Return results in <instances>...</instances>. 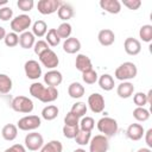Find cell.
<instances>
[{"instance_id": "obj_1", "label": "cell", "mask_w": 152, "mask_h": 152, "mask_svg": "<svg viewBox=\"0 0 152 152\" xmlns=\"http://www.w3.org/2000/svg\"><path fill=\"white\" fill-rule=\"evenodd\" d=\"M138 74V69H137V65L132 62H125L122 64H120L116 69H115V72H114V76L119 80V81H122V82H126L128 80H132L137 76Z\"/></svg>"}, {"instance_id": "obj_2", "label": "cell", "mask_w": 152, "mask_h": 152, "mask_svg": "<svg viewBox=\"0 0 152 152\" xmlns=\"http://www.w3.org/2000/svg\"><path fill=\"white\" fill-rule=\"evenodd\" d=\"M97 129L102 133V135L110 138L118 133L119 126H118V122L115 119L109 118V116H104L97 121Z\"/></svg>"}, {"instance_id": "obj_3", "label": "cell", "mask_w": 152, "mask_h": 152, "mask_svg": "<svg viewBox=\"0 0 152 152\" xmlns=\"http://www.w3.org/2000/svg\"><path fill=\"white\" fill-rule=\"evenodd\" d=\"M11 107L14 112L18 113H25L28 114L33 110V102L31 99L26 97V96H17L12 100L11 102Z\"/></svg>"}, {"instance_id": "obj_4", "label": "cell", "mask_w": 152, "mask_h": 152, "mask_svg": "<svg viewBox=\"0 0 152 152\" xmlns=\"http://www.w3.org/2000/svg\"><path fill=\"white\" fill-rule=\"evenodd\" d=\"M42 125V120L38 115H27L21 119H19L17 127L21 131H34L39 128Z\"/></svg>"}, {"instance_id": "obj_5", "label": "cell", "mask_w": 152, "mask_h": 152, "mask_svg": "<svg viewBox=\"0 0 152 152\" xmlns=\"http://www.w3.org/2000/svg\"><path fill=\"white\" fill-rule=\"evenodd\" d=\"M32 19L30 15L27 14H20L18 17H15L14 19H12L11 21V28L13 30L14 33H23L25 32L30 26H31Z\"/></svg>"}, {"instance_id": "obj_6", "label": "cell", "mask_w": 152, "mask_h": 152, "mask_svg": "<svg viewBox=\"0 0 152 152\" xmlns=\"http://www.w3.org/2000/svg\"><path fill=\"white\" fill-rule=\"evenodd\" d=\"M109 148V141L108 138L97 134L93 137L89 141V152H107Z\"/></svg>"}, {"instance_id": "obj_7", "label": "cell", "mask_w": 152, "mask_h": 152, "mask_svg": "<svg viewBox=\"0 0 152 152\" xmlns=\"http://www.w3.org/2000/svg\"><path fill=\"white\" fill-rule=\"evenodd\" d=\"M25 147L30 151H38L39 148L43 147L44 145V139L43 135L40 133L37 132H32V133H27L25 137Z\"/></svg>"}, {"instance_id": "obj_8", "label": "cell", "mask_w": 152, "mask_h": 152, "mask_svg": "<svg viewBox=\"0 0 152 152\" xmlns=\"http://www.w3.org/2000/svg\"><path fill=\"white\" fill-rule=\"evenodd\" d=\"M59 6H61L59 0H39L37 4L38 12L40 14H44V15L52 14V13L57 12Z\"/></svg>"}, {"instance_id": "obj_9", "label": "cell", "mask_w": 152, "mask_h": 152, "mask_svg": "<svg viewBox=\"0 0 152 152\" xmlns=\"http://www.w3.org/2000/svg\"><path fill=\"white\" fill-rule=\"evenodd\" d=\"M38 57H39L40 63H42L45 68L51 69V70H53V69L58 65V63H59V59H58V57H57L56 52H55V51H52L51 49H49V50L44 51V52H43L42 55H39Z\"/></svg>"}, {"instance_id": "obj_10", "label": "cell", "mask_w": 152, "mask_h": 152, "mask_svg": "<svg viewBox=\"0 0 152 152\" xmlns=\"http://www.w3.org/2000/svg\"><path fill=\"white\" fill-rule=\"evenodd\" d=\"M25 75L30 80H38L42 76V66L34 59H30L24 64Z\"/></svg>"}, {"instance_id": "obj_11", "label": "cell", "mask_w": 152, "mask_h": 152, "mask_svg": "<svg viewBox=\"0 0 152 152\" xmlns=\"http://www.w3.org/2000/svg\"><path fill=\"white\" fill-rule=\"evenodd\" d=\"M88 106H89V108L93 113L99 114V113L103 112V109H104V99H103V96L99 93H94V94L89 95Z\"/></svg>"}, {"instance_id": "obj_12", "label": "cell", "mask_w": 152, "mask_h": 152, "mask_svg": "<svg viewBox=\"0 0 152 152\" xmlns=\"http://www.w3.org/2000/svg\"><path fill=\"white\" fill-rule=\"evenodd\" d=\"M124 49H125V51H126L127 55H129V56H137L141 51V44H140V42L138 39L132 38V37H128V38L125 39Z\"/></svg>"}, {"instance_id": "obj_13", "label": "cell", "mask_w": 152, "mask_h": 152, "mask_svg": "<svg viewBox=\"0 0 152 152\" xmlns=\"http://www.w3.org/2000/svg\"><path fill=\"white\" fill-rule=\"evenodd\" d=\"M144 133H145V129H144L142 125H140V124H131L126 131L127 138L133 141L140 140L144 137Z\"/></svg>"}, {"instance_id": "obj_14", "label": "cell", "mask_w": 152, "mask_h": 152, "mask_svg": "<svg viewBox=\"0 0 152 152\" xmlns=\"http://www.w3.org/2000/svg\"><path fill=\"white\" fill-rule=\"evenodd\" d=\"M63 81V76L58 70H49L44 75V82L48 84V87H55L59 86Z\"/></svg>"}, {"instance_id": "obj_15", "label": "cell", "mask_w": 152, "mask_h": 152, "mask_svg": "<svg viewBox=\"0 0 152 152\" xmlns=\"http://www.w3.org/2000/svg\"><path fill=\"white\" fill-rule=\"evenodd\" d=\"M100 7L110 14H118L121 11V2L119 0H101Z\"/></svg>"}, {"instance_id": "obj_16", "label": "cell", "mask_w": 152, "mask_h": 152, "mask_svg": "<svg viewBox=\"0 0 152 152\" xmlns=\"http://www.w3.org/2000/svg\"><path fill=\"white\" fill-rule=\"evenodd\" d=\"M97 39H99V43L102 46H109L115 42V34H114V32L112 30L103 28V30H101L99 32Z\"/></svg>"}, {"instance_id": "obj_17", "label": "cell", "mask_w": 152, "mask_h": 152, "mask_svg": "<svg viewBox=\"0 0 152 152\" xmlns=\"http://www.w3.org/2000/svg\"><path fill=\"white\" fill-rule=\"evenodd\" d=\"M75 66L81 72H86V71L93 69V64H91L90 58L88 56H86V55H82V53H80V55L76 56Z\"/></svg>"}, {"instance_id": "obj_18", "label": "cell", "mask_w": 152, "mask_h": 152, "mask_svg": "<svg viewBox=\"0 0 152 152\" xmlns=\"http://www.w3.org/2000/svg\"><path fill=\"white\" fill-rule=\"evenodd\" d=\"M80 49H81V42L76 37H69L63 43V50L66 53H70V55L76 53L80 51Z\"/></svg>"}, {"instance_id": "obj_19", "label": "cell", "mask_w": 152, "mask_h": 152, "mask_svg": "<svg viewBox=\"0 0 152 152\" xmlns=\"http://www.w3.org/2000/svg\"><path fill=\"white\" fill-rule=\"evenodd\" d=\"M116 93H118V95H119L121 99H128V97H131V96L133 95V93H134V86H133V83H131V82H128V81L121 82V83L118 86V88H116Z\"/></svg>"}, {"instance_id": "obj_20", "label": "cell", "mask_w": 152, "mask_h": 152, "mask_svg": "<svg viewBox=\"0 0 152 152\" xmlns=\"http://www.w3.org/2000/svg\"><path fill=\"white\" fill-rule=\"evenodd\" d=\"M57 14L61 20H64V23H66V20H69L74 17V8L70 4L61 2L59 8L57 10Z\"/></svg>"}, {"instance_id": "obj_21", "label": "cell", "mask_w": 152, "mask_h": 152, "mask_svg": "<svg viewBox=\"0 0 152 152\" xmlns=\"http://www.w3.org/2000/svg\"><path fill=\"white\" fill-rule=\"evenodd\" d=\"M34 36L30 31H25L19 36V45L23 49H31L34 45Z\"/></svg>"}, {"instance_id": "obj_22", "label": "cell", "mask_w": 152, "mask_h": 152, "mask_svg": "<svg viewBox=\"0 0 152 152\" xmlns=\"http://www.w3.org/2000/svg\"><path fill=\"white\" fill-rule=\"evenodd\" d=\"M57 97H58L57 88H55V87H45L39 101H42L44 103H49V102H53L55 100H57Z\"/></svg>"}, {"instance_id": "obj_23", "label": "cell", "mask_w": 152, "mask_h": 152, "mask_svg": "<svg viewBox=\"0 0 152 152\" xmlns=\"http://www.w3.org/2000/svg\"><path fill=\"white\" fill-rule=\"evenodd\" d=\"M1 134H2V138L7 141H13L17 135H18V127L13 124H7L2 127V131H1Z\"/></svg>"}, {"instance_id": "obj_24", "label": "cell", "mask_w": 152, "mask_h": 152, "mask_svg": "<svg viewBox=\"0 0 152 152\" xmlns=\"http://www.w3.org/2000/svg\"><path fill=\"white\" fill-rule=\"evenodd\" d=\"M84 91H86L84 87L81 83H78V82L70 83V86L68 88V94L72 99H80V97H82L84 95Z\"/></svg>"}, {"instance_id": "obj_25", "label": "cell", "mask_w": 152, "mask_h": 152, "mask_svg": "<svg viewBox=\"0 0 152 152\" xmlns=\"http://www.w3.org/2000/svg\"><path fill=\"white\" fill-rule=\"evenodd\" d=\"M58 113H59V109L57 108V106L55 104H49L46 107L43 108L42 110V118L46 121H51L53 119H56L58 116Z\"/></svg>"}, {"instance_id": "obj_26", "label": "cell", "mask_w": 152, "mask_h": 152, "mask_svg": "<svg viewBox=\"0 0 152 152\" xmlns=\"http://www.w3.org/2000/svg\"><path fill=\"white\" fill-rule=\"evenodd\" d=\"M99 86L102 90L104 91H109L114 88L115 83H114V78L109 75V74H103L102 76H100L99 78Z\"/></svg>"}, {"instance_id": "obj_27", "label": "cell", "mask_w": 152, "mask_h": 152, "mask_svg": "<svg viewBox=\"0 0 152 152\" xmlns=\"http://www.w3.org/2000/svg\"><path fill=\"white\" fill-rule=\"evenodd\" d=\"M48 32V25L44 20H37L34 21V24L32 25V33L34 37L42 38Z\"/></svg>"}, {"instance_id": "obj_28", "label": "cell", "mask_w": 152, "mask_h": 152, "mask_svg": "<svg viewBox=\"0 0 152 152\" xmlns=\"http://www.w3.org/2000/svg\"><path fill=\"white\" fill-rule=\"evenodd\" d=\"M12 90V80L6 74H0V94H8Z\"/></svg>"}, {"instance_id": "obj_29", "label": "cell", "mask_w": 152, "mask_h": 152, "mask_svg": "<svg viewBox=\"0 0 152 152\" xmlns=\"http://www.w3.org/2000/svg\"><path fill=\"white\" fill-rule=\"evenodd\" d=\"M63 151V145L58 140H51L48 144L43 145L40 148V152H62Z\"/></svg>"}, {"instance_id": "obj_30", "label": "cell", "mask_w": 152, "mask_h": 152, "mask_svg": "<svg viewBox=\"0 0 152 152\" xmlns=\"http://www.w3.org/2000/svg\"><path fill=\"white\" fill-rule=\"evenodd\" d=\"M133 118L137 121H140V122L147 121L150 119V112L144 107H137L133 110Z\"/></svg>"}, {"instance_id": "obj_31", "label": "cell", "mask_w": 152, "mask_h": 152, "mask_svg": "<svg viewBox=\"0 0 152 152\" xmlns=\"http://www.w3.org/2000/svg\"><path fill=\"white\" fill-rule=\"evenodd\" d=\"M46 43H48V45H50V46H57L59 43H61V38H59V36L57 34V31H56V28H50L48 32H46Z\"/></svg>"}, {"instance_id": "obj_32", "label": "cell", "mask_w": 152, "mask_h": 152, "mask_svg": "<svg viewBox=\"0 0 152 152\" xmlns=\"http://www.w3.org/2000/svg\"><path fill=\"white\" fill-rule=\"evenodd\" d=\"M56 31H57V34L59 36L61 39H62V38L68 39V38L70 37V34H71L72 28H71V25H70L69 23H62V24L56 28Z\"/></svg>"}, {"instance_id": "obj_33", "label": "cell", "mask_w": 152, "mask_h": 152, "mask_svg": "<svg viewBox=\"0 0 152 152\" xmlns=\"http://www.w3.org/2000/svg\"><path fill=\"white\" fill-rule=\"evenodd\" d=\"M90 139H91V132H86V131H82V129H80L78 133L75 137L76 144H78L81 146H84V145L89 144Z\"/></svg>"}, {"instance_id": "obj_34", "label": "cell", "mask_w": 152, "mask_h": 152, "mask_svg": "<svg viewBox=\"0 0 152 152\" xmlns=\"http://www.w3.org/2000/svg\"><path fill=\"white\" fill-rule=\"evenodd\" d=\"M139 37L142 42L150 43L152 40V26L151 25H142L139 30Z\"/></svg>"}, {"instance_id": "obj_35", "label": "cell", "mask_w": 152, "mask_h": 152, "mask_svg": "<svg viewBox=\"0 0 152 152\" xmlns=\"http://www.w3.org/2000/svg\"><path fill=\"white\" fill-rule=\"evenodd\" d=\"M70 112L74 115H76L78 119L80 118H83L86 115V113H87V104L84 102H76L75 104H72Z\"/></svg>"}, {"instance_id": "obj_36", "label": "cell", "mask_w": 152, "mask_h": 152, "mask_svg": "<svg viewBox=\"0 0 152 152\" xmlns=\"http://www.w3.org/2000/svg\"><path fill=\"white\" fill-rule=\"evenodd\" d=\"M94 126H95V121H94V119L91 116H84V118H82V120L78 124L80 129L86 131V132H91V129L94 128Z\"/></svg>"}, {"instance_id": "obj_37", "label": "cell", "mask_w": 152, "mask_h": 152, "mask_svg": "<svg viewBox=\"0 0 152 152\" xmlns=\"http://www.w3.org/2000/svg\"><path fill=\"white\" fill-rule=\"evenodd\" d=\"M4 42L6 44V46L8 48H14L19 44V36L14 32H10V33H6L5 38H4Z\"/></svg>"}, {"instance_id": "obj_38", "label": "cell", "mask_w": 152, "mask_h": 152, "mask_svg": "<svg viewBox=\"0 0 152 152\" xmlns=\"http://www.w3.org/2000/svg\"><path fill=\"white\" fill-rule=\"evenodd\" d=\"M44 86L42 84V83H39V82H34V83H32L31 86H30V94L34 97V99H40V96H42V94H43V91H44Z\"/></svg>"}, {"instance_id": "obj_39", "label": "cell", "mask_w": 152, "mask_h": 152, "mask_svg": "<svg viewBox=\"0 0 152 152\" xmlns=\"http://www.w3.org/2000/svg\"><path fill=\"white\" fill-rule=\"evenodd\" d=\"M82 80L87 84H94L97 81V72L94 69H90L86 72H82Z\"/></svg>"}, {"instance_id": "obj_40", "label": "cell", "mask_w": 152, "mask_h": 152, "mask_svg": "<svg viewBox=\"0 0 152 152\" xmlns=\"http://www.w3.org/2000/svg\"><path fill=\"white\" fill-rule=\"evenodd\" d=\"M80 127L78 126H66L64 125L63 127V135L68 139H75L76 134L78 133Z\"/></svg>"}, {"instance_id": "obj_41", "label": "cell", "mask_w": 152, "mask_h": 152, "mask_svg": "<svg viewBox=\"0 0 152 152\" xmlns=\"http://www.w3.org/2000/svg\"><path fill=\"white\" fill-rule=\"evenodd\" d=\"M133 102H134V104H135L137 107H144V106H146V104H147L146 94H145V93H141V91L134 94V96H133Z\"/></svg>"}, {"instance_id": "obj_42", "label": "cell", "mask_w": 152, "mask_h": 152, "mask_svg": "<svg viewBox=\"0 0 152 152\" xmlns=\"http://www.w3.org/2000/svg\"><path fill=\"white\" fill-rule=\"evenodd\" d=\"M17 6L19 7V10L24 12H30L34 6V1L33 0H18Z\"/></svg>"}, {"instance_id": "obj_43", "label": "cell", "mask_w": 152, "mask_h": 152, "mask_svg": "<svg viewBox=\"0 0 152 152\" xmlns=\"http://www.w3.org/2000/svg\"><path fill=\"white\" fill-rule=\"evenodd\" d=\"M50 48H49V45H48V43L45 42V40H38V42H36L34 43V45H33V50H34V53L36 55H42L44 51H46V50H49Z\"/></svg>"}, {"instance_id": "obj_44", "label": "cell", "mask_w": 152, "mask_h": 152, "mask_svg": "<svg viewBox=\"0 0 152 152\" xmlns=\"http://www.w3.org/2000/svg\"><path fill=\"white\" fill-rule=\"evenodd\" d=\"M12 17H13V11H12L11 7L4 6V7L0 8V19L2 21H7V20L12 19Z\"/></svg>"}, {"instance_id": "obj_45", "label": "cell", "mask_w": 152, "mask_h": 152, "mask_svg": "<svg viewBox=\"0 0 152 152\" xmlns=\"http://www.w3.org/2000/svg\"><path fill=\"white\" fill-rule=\"evenodd\" d=\"M78 124H80V120L76 115H74L71 112L66 113V115L64 118V125H66V126H78Z\"/></svg>"}, {"instance_id": "obj_46", "label": "cell", "mask_w": 152, "mask_h": 152, "mask_svg": "<svg viewBox=\"0 0 152 152\" xmlns=\"http://www.w3.org/2000/svg\"><path fill=\"white\" fill-rule=\"evenodd\" d=\"M122 4L128 10H132V11H135L141 6V1L140 0H122Z\"/></svg>"}, {"instance_id": "obj_47", "label": "cell", "mask_w": 152, "mask_h": 152, "mask_svg": "<svg viewBox=\"0 0 152 152\" xmlns=\"http://www.w3.org/2000/svg\"><path fill=\"white\" fill-rule=\"evenodd\" d=\"M6 151H7V152H26L25 147H24L23 145H20V144H15V145H12L11 147L6 148Z\"/></svg>"}, {"instance_id": "obj_48", "label": "cell", "mask_w": 152, "mask_h": 152, "mask_svg": "<svg viewBox=\"0 0 152 152\" xmlns=\"http://www.w3.org/2000/svg\"><path fill=\"white\" fill-rule=\"evenodd\" d=\"M144 135H145L146 145L148 146V148H151V147H152V128L147 129V132H146V133H144Z\"/></svg>"}, {"instance_id": "obj_49", "label": "cell", "mask_w": 152, "mask_h": 152, "mask_svg": "<svg viewBox=\"0 0 152 152\" xmlns=\"http://www.w3.org/2000/svg\"><path fill=\"white\" fill-rule=\"evenodd\" d=\"M146 99H147V104L152 103V90H148V93L146 94Z\"/></svg>"}, {"instance_id": "obj_50", "label": "cell", "mask_w": 152, "mask_h": 152, "mask_svg": "<svg viewBox=\"0 0 152 152\" xmlns=\"http://www.w3.org/2000/svg\"><path fill=\"white\" fill-rule=\"evenodd\" d=\"M5 36H6V31H5V28L2 26H0V39H4Z\"/></svg>"}, {"instance_id": "obj_51", "label": "cell", "mask_w": 152, "mask_h": 152, "mask_svg": "<svg viewBox=\"0 0 152 152\" xmlns=\"http://www.w3.org/2000/svg\"><path fill=\"white\" fill-rule=\"evenodd\" d=\"M137 152H152V151H151V148H148V147H141V148H139Z\"/></svg>"}, {"instance_id": "obj_52", "label": "cell", "mask_w": 152, "mask_h": 152, "mask_svg": "<svg viewBox=\"0 0 152 152\" xmlns=\"http://www.w3.org/2000/svg\"><path fill=\"white\" fill-rule=\"evenodd\" d=\"M8 1L7 0H0V5H6Z\"/></svg>"}, {"instance_id": "obj_53", "label": "cell", "mask_w": 152, "mask_h": 152, "mask_svg": "<svg viewBox=\"0 0 152 152\" xmlns=\"http://www.w3.org/2000/svg\"><path fill=\"white\" fill-rule=\"evenodd\" d=\"M74 152H86V150H83V148H77V150H75Z\"/></svg>"}, {"instance_id": "obj_54", "label": "cell", "mask_w": 152, "mask_h": 152, "mask_svg": "<svg viewBox=\"0 0 152 152\" xmlns=\"http://www.w3.org/2000/svg\"><path fill=\"white\" fill-rule=\"evenodd\" d=\"M4 152H7V151H6V150H5V151H4Z\"/></svg>"}]
</instances>
